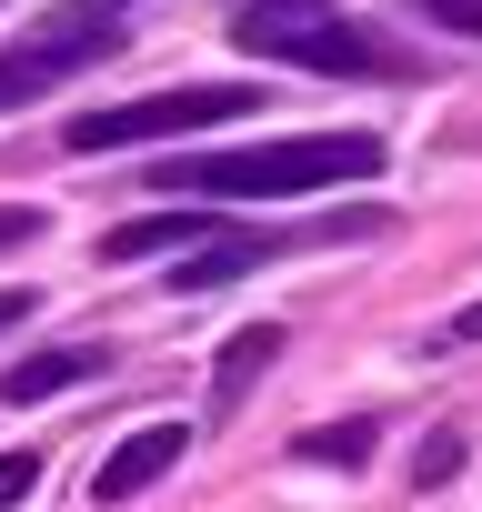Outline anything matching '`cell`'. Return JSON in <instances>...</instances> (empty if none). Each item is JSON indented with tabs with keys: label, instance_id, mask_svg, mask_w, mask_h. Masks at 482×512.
Returning a JSON list of instances; mask_svg holds the SVG:
<instances>
[{
	"label": "cell",
	"instance_id": "cell-7",
	"mask_svg": "<svg viewBox=\"0 0 482 512\" xmlns=\"http://www.w3.org/2000/svg\"><path fill=\"white\" fill-rule=\"evenodd\" d=\"M241 272H262V231H211V241H191L171 262V292H221Z\"/></svg>",
	"mask_w": 482,
	"mask_h": 512
},
{
	"label": "cell",
	"instance_id": "cell-9",
	"mask_svg": "<svg viewBox=\"0 0 482 512\" xmlns=\"http://www.w3.org/2000/svg\"><path fill=\"white\" fill-rule=\"evenodd\" d=\"M272 362H282V322H252V332H231V342H221V362H211V402H221V412H241V392H252Z\"/></svg>",
	"mask_w": 482,
	"mask_h": 512
},
{
	"label": "cell",
	"instance_id": "cell-3",
	"mask_svg": "<svg viewBox=\"0 0 482 512\" xmlns=\"http://www.w3.org/2000/svg\"><path fill=\"white\" fill-rule=\"evenodd\" d=\"M111 51H121V31H71V21H51L41 41L0 51V111H31L41 91H61L71 71H91V61H111Z\"/></svg>",
	"mask_w": 482,
	"mask_h": 512
},
{
	"label": "cell",
	"instance_id": "cell-5",
	"mask_svg": "<svg viewBox=\"0 0 482 512\" xmlns=\"http://www.w3.org/2000/svg\"><path fill=\"white\" fill-rule=\"evenodd\" d=\"M322 21H332V0H241V11H231V41H241V51L292 61V51H302Z\"/></svg>",
	"mask_w": 482,
	"mask_h": 512
},
{
	"label": "cell",
	"instance_id": "cell-8",
	"mask_svg": "<svg viewBox=\"0 0 482 512\" xmlns=\"http://www.w3.org/2000/svg\"><path fill=\"white\" fill-rule=\"evenodd\" d=\"M221 231V211H151V221H121L111 241H101V262H151V251H191V241H211Z\"/></svg>",
	"mask_w": 482,
	"mask_h": 512
},
{
	"label": "cell",
	"instance_id": "cell-15",
	"mask_svg": "<svg viewBox=\"0 0 482 512\" xmlns=\"http://www.w3.org/2000/svg\"><path fill=\"white\" fill-rule=\"evenodd\" d=\"M21 312H31V292H0V332H11V322H21Z\"/></svg>",
	"mask_w": 482,
	"mask_h": 512
},
{
	"label": "cell",
	"instance_id": "cell-16",
	"mask_svg": "<svg viewBox=\"0 0 482 512\" xmlns=\"http://www.w3.org/2000/svg\"><path fill=\"white\" fill-rule=\"evenodd\" d=\"M452 332H462V342H482V302H472V312H462V322H452Z\"/></svg>",
	"mask_w": 482,
	"mask_h": 512
},
{
	"label": "cell",
	"instance_id": "cell-13",
	"mask_svg": "<svg viewBox=\"0 0 482 512\" xmlns=\"http://www.w3.org/2000/svg\"><path fill=\"white\" fill-rule=\"evenodd\" d=\"M422 21H442V31H462V41H482V0H422Z\"/></svg>",
	"mask_w": 482,
	"mask_h": 512
},
{
	"label": "cell",
	"instance_id": "cell-1",
	"mask_svg": "<svg viewBox=\"0 0 482 512\" xmlns=\"http://www.w3.org/2000/svg\"><path fill=\"white\" fill-rule=\"evenodd\" d=\"M382 141L372 131H302V141H241V151H171L151 181L191 201H302L332 181H372Z\"/></svg>",
	"mask_w": 482,
	"mask_h": 512
},
{
	"label": "cell",
	"instance_id": "cell-4",
	"mask_svg": "<svg viewBox=\"0 0 482 512\" xmlns=\"http://www.w3.org/2000/svg\"><path fill=\"white\" fill-rule=\"evenodd\" d=\"M181 452H191V432H181V422H141V432L91 472V502H141L161 472H181Z\"/></svg>",
	"mask_w": 482,
	"mask_h": 512
},
{
	"label": "cell",
	"instance_id": "cell-2",
	"mask_svg": "<svg viewBox=\"0 0 482 512\" xmlns=\"http://www.w3.org/2000/svg\"><path fill=\"white\" fill-rule=\"evenodd\" d=\"M241 111H262L252 81H181V91H151V101L91 111V121H71L61 141H71L81 161H101V151H151V141H171V131H211V121H241Z\"/></svg>",
	"mask_w": 482,
	"mask_h": 512
},
{
	"label": "cell",
	"instance_id": "cell-11",
	"mask_svg": "<svg viewBox=\"0 0 482 512\" xmlns=\"http://www.w3.org/2000/svg\"><path fill=\"white\" fill-rule=\"evenodd\" d=\"M41 492V452H0V512H21Z\"/></svg>",
	"mask_w": 482,
	"mask_h": 512
},
{
	"label": "cell",
	"instance_id": "cell-6",
	"mask_svg": "<svg viewBox=\"0 0 482 512\" xmlns=\"http://www.w3.org/2000/svg\"><path fill=\"white\" fill-rule=\"evenodd\" d=\"M91 372H111L91 342H51V352H21L11 372H0V402L21 412V402H51V392H71V382H91Z\"/></svg>",
	"mask_w": 482,
	"mask_h": 512
},
{
	"label": "cell",
	"instance_id": "cell-14",
	"mask_svg": "<svg viewBox=\"0 0 482 512\" xmlns=\"http://www.w3.org/2000/svg\"><path fill=\"white\" fill-rule=\"evenodd\" d=\"M31 231H41V211H31V201H21V211H0V241H31Z\"/></svg>",
	"mask_w": 482,
	"mask_h": 512
},
{
	"label": "cell",
	"instance_id": "cell-12",
	"mask_svg": "<svg viewBox=\"0 0 482 512\" xmlns=\"http://www.w3.org/2000/svg\"><path fill=\"white\" fill-rule=\"evenodd\" d=\"M452 472H462V432H432L422 462H412V482H452Z\"/></svg>",
	"mask_w": 482,
	"mask_h": 512
},
{
	"label": "cell",
	"instance_id": "cell-10",
	"mask_svg": "<svg viewBox=\"0 0 482 512\" xmlns=\"http://www.w3.org/2000/svg\"><path fill=\"white\" fill-rule=\"evenodd\" d=\"M292 452H302V462H322V472H352V462L372 452V422H322V432H302Z\"/></svg>",
	"mask_w": 482,
	"mask_h": 512
}]
</instances>
